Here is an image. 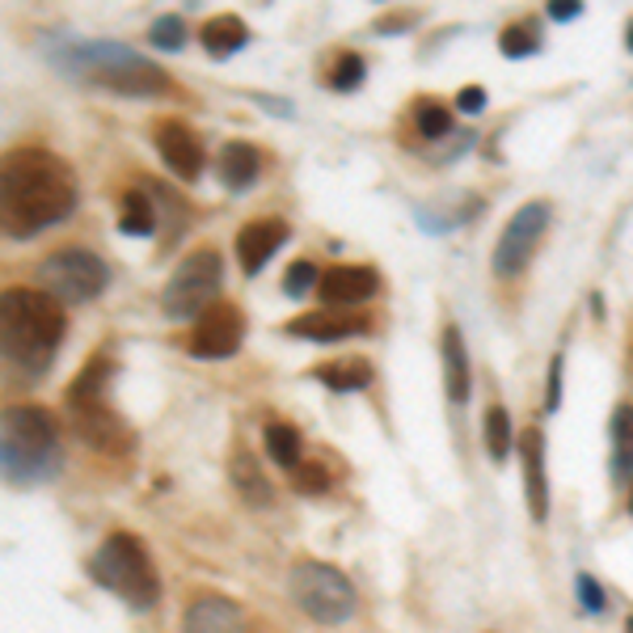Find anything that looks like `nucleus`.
Returning a JSON list of instances; mask_svg holds the SVG:
<instances>
[{"label":"nucleus","instance_id":"nucleus-1","mask_svg":"<svg viewBox=\"0 0 633 633\" xmlns=\"http://www.w3.org/2000/svg\"><path fill=\"white\" fill-rule=\"evenodd\" d=\"M76 207V177L68 161L47 149H18L0 177V220L9 241H25L43 228L68 220Z\"/></svg>","mask_w":633,"mask_h":633},{"label":"nucleus","instance_id":"nucleus-2","mask_svg":"<svg viewBox=\"0 0 633 633\" xmlns=\"http://www.w3.org/2000/svg\"><path fill=\"white\" fill-rule=\"evenodd\" d=\"M0 338L13 368H22L25 376H43L64 338V308L51 292L9 287L0 301Z\"/></svg>","mask_w":633,"mask_h":633},{"label":"nucleus","instance_id":"nucleus-3","mask_svg":"<svg viewBox=\"0 0 633 633\" xmlns=\"http://www.w3.org/2000/svg\"><path fill=\"white\" fill-rule=\"evenodd\" d=\"M110 376H114V363L110 354H94L80 376L68 384V418H73V430L98 452H127L131 448V430H127L123 414L110 405Z\"/></svg>","mask_w":633,"mask_h":633},{"label":"nucleus","instance_id":"nucleus-4","mask_svg":"<svg viewBox=\"0 0 633 633\" xmlns=\"http://www.w3.org/2000/svg\"><path fill=\"white\" fill-rule=\"evenodd\" d=\"M4 478L47 481L59 469V430L43 405H9L4 410Z\"/></svg>","mask_w":633,"mask_h":633},{"label":"nucleus","instance_id":"nucleus-5","mask_svg":"<svg viewBox=\"0 0 633 633\" xmlns=\"http://www.w3.org/2000/svg\"><path fill=\"white\" fill-rule=\"evenodd\" d=\"M89 570H94V579L106 591H114L131 608H152L156 596H161V582H156V570H152L149 561V549L131 532H110L101 541V549L94 554V561H89Z\"/></svg>","mask_w":633,"mask_h":633},{"label":"nucleus","instance_id":"nucleus-6","mask_svg":"<svg viewBox=\"0 0 633 633\" xmlns=\"http://www.w3.org/2000/svg\"><path fill=\"white\" fill-rule=\"evenodd\" d=\"M220 287H225V258L216 250H195L177 262V271L170 275V283H165L161 304H165V313L177 317V321H182V317H195V321H199L203 313L220 301Z\"/></svg>","mask_w":633,"mask_h":633},{"label":"nucleus","instance_id":"nucleus-7","mask_svg":"<svg viewBox=\"0 0 633 633\" xmlns=\"http://www.w3.org/2000/svg\"><path fill=\"white\" fill-rule=\"evenodd\" d=\"M292 600L321 625H342L354 612V587L342 570L326 561H296L292 566Z\"/></svg>","mask_w":633,"mask_h":633},{"label":"nucleus","instance_id":"nucleus-8","mask_svg":"<svg viewBox=\"0 0 633 633\" xmlns=\"http://www.w3.org/2000/svg\"><path fill=\"white\" fill-rule=\"evenodd\" d=\"M43 275V287L59 304H85V301H98L110 283V266L101 262L98 253L89 250H55L51 258H43L39 266Z\"/></svg>","mask_w":633,"mask_h":633},{"label":"nucleus","instance_id":"nucleus-9","mask_svg":"<svg viewBox=\"0 0 633 633\" xmlns=\"http://www.w3.org/2000/svg\"><path fill=\"white\" fill-rule=\"evenodd\" d=\"M549 220H554V211H549V203L545 199L524 203V207L506 220L503 232H499V245H494V258H490V262H494V275L499 279L524 275V266L532 262V253L541 245Z\"/></svg>","mask_w":633,"mask_h":633},{"label":"nucleus","instance_id":"nucleus-10","mask_svg":"<svg viewBox=\"0 0 633 633\" xmlns=\"http://www.w3.org/2000/svg\"><path fill=\"white\" fill-rule=\"evenodd\" d=\"M241 342H245V313L237 304L216 301L195 321V329L186 334L182 347L195 354V359H228V354L241 351Z\"/></svg>","mask_w":633,"mask_h":633},{"label":"nucleus","instance_id":"nucleus-11","mask_svg":"<svg viewBox=\"0 0 633 633\" xmlns=\"http://www.w3.org/2000/svg\"><path fill=\"white\" fill-rule=\"evenodd\" d=\"M152 140H156V152H161V161L174 170L182 182H195L203 170V140L190 131L186 123H177V119H161L156 131H152Z\"/></svg>","mask_w":633,"mask_h":633},{"label":"nucleus","instance_id":"nucleus-12","mask_svg":"<svg viewBox=\"0 0 633 633\" xmlns=\"http://www.w3.org/2000/svg\"><path fill=\"white\" fill-rule=\"evenodd\" d=\"M287 241V225L266 216V220H250V225L237 232V258H241V271L258 275L271 258L279 253V245Z\"/></svg>","mask_w":633,"mask_h":633},{"label":"nucleus","instance_id":"nucleus-13","mask_svg":"<svg viewBox=\"0 0 633 633\" xmlns=\"http://www.w3.org/2000/svg\"><path fill=\"white\" fill-rule=\"evenodd\" d=\"M321 301L342 308V304H363L380 292V275L372 266H329L321 271Z\"/></svg>","mask_w":633,"mask_h":633},{"label":"nucleus","instance_id":"nucleus-14","mask_svg":"<svg viewBox=\"0 0 633 633\" xmlns=\"http://www.w3.org/2000/svg\"><path fill=\"white\" fill-rule=\"evenodd\" d=\"M520 456H524V494H528V511L536 524H545V515H549V478H545V435H541V427L524 430Z\"/></svg>","mask_w":633,"mask_h":633},{"label":"nucleus","instance_id":"nucleus-15","mask_svg":"<svg viewBox=\"0 0 633 633\" xmlns=\"http://www.w3.org/2000/svg\"><path fill=\"white\" fill-rule=\"evenodd\" d=\"M363 329H368V321L347 313V308H317V313H304L296 321H287V334L308 338V342H342V338L363 334Z\"/></svg>","mask_w":633,"mask_h":633},{"label":"nucleus","instance_id":"nucleus-16","mask_svg":"<svg viewBox=\"0 0 633 633\" xmlns=\"http://www.w3.org/2000/svg\"><path fill=\"white\" fill-rule=\"evenodd\" d=\"M98 85H106V89H119V94H161V89H170V76L161 73L156 64H149V59H127V64H114V68H106V73L94 76Z\"/></svg>","mask_w":633,"mask_h":633},{"label":"nucleus","instance_id":"nucleus-17","mask_svg":"<svg viewBox=\"0 0 633 633\" xmlns=\"http://www.w3.org/2000/svg\"><path fill=\"white\" fill-rule=\"evenodd\" d=\"M216 165H220V182H225L228 190H250L253 182H258V174H262V156L245 140H228Z\"/></svg>","mask_w":633,"mask_h":633},{"label":"nucleus","instance_id":"nucleus-18","mask_svg":"<svg viewBox=\"0 0 633 633\" xmlns=\"http://www.w3.org/2000/svg\"><path fill=\"white\" fill-rule=\"evenodd\" d=\"M241 625V608L220 600V596H199L186 612V633H232Z\"/></svg>","mask_w":633,"mask_h":633},{"label":"nucleus","instance_id":"nucleus-19","mask_svg":"<svg viewBox=\"0 0 633 633\" xmlns=\"http://www.w3.org/2000/svg\"><path fill=\"white\" fill-rule=\"evenodd\" d=\"M313 376L321 380L326 389H334V393H354V389H368L376 372H372V363H368L363 354H342V359L321 363Z\"/></svg>","mask_w":633,"mask_h":633},{"label":"nucleus","instance_id":"nucleus-20","mask_svg":"<svg viewBox=\"0 0 633 633\" xmlns=\"http://www.w3.org/2000/svg\"><path fill=\"white\" fill-rule=\"evenodd\" d=\"M228 478H232L237 494H241L250 506L275 503V490H271V481L262 478V469H258V460H253L250 452H237L232 460H228Z\"/></svg>","mask_w":633,"mask_h":633},{"label":"nucleus","instance_id":"nucleus-21","mask_svg":"<svg viewBox=\"0 0 633 633\" xmlns=\"http://www.w3.org/2000/svg\"><path fill=\"white\" fill-rule=\"evenodd\" d=\"M444 384L456 405L469 402V354H465V338L456 326L444 329Z\"/></svg>","mask_w":633,"mask_h":633},{"label":"nucleus","instance_id":"nucleus-22","mask_svg":"<svg viewBox=\"0 0 633 633\" xmlns=\"http://www.w3.org/2000/svg\"><path fill=\"white\" fill-rule=\"evenodd\" d=\"M245 43H250V30H245V22L237 13H220V18H211V22L203 25V47H207V55H216V59L237 55Z\"/></svg>","mask_w":633,"mask_h":633},{"label":"nucleus","instance_id":"nucleus-23","mask_svg":"<svg viewBox=\"0 0 633 633\" xmlns=\"http://www.w3.org/2000/svg\"><path fill=\"white\" fill-rule=\"evenodd\" d=\"M612 478H633V405L621 402L612 410Z\"/></svg>","mask_w":633,"mask_h":633},{"label":"nucleus","instance_id":"nucleus-24","mask_svg":"<svg viewBox=\"0 0 633 633\" xmlns=\"http://www.w3.org/2000/svg\"><path fill=\"white\" fill-rule=\"evenodd\" d=\"M262 439H266V452H271V460H275L279 469H301V430L292 427V423H266V430H262Z\"/></svg>","mask_w":633,"mask_h":633},{"label":"nucleus","instance_id":"nucleus-25","mask_svg":"<svg viewBox=\"0 0 633 633\" xmlns=\"http://www.w3.org/2000/svg\"><path fill=\"white\" fill-rule=\"evenodd\" d=\"M156 228V207L144 190H127L123 195V207H119V232L127 237H152Z\"/></svg>","mask_w":633,"mask_h":633},{"label":"nucleus","instance_id":"nucleus-26","mask_svg":"<svg viewBox=\"0 0 633 633\" xmlns=\"http://www.w3.org/2000/svg\"><path fill=\"white\" fill-rule=\"evenodd\" d=\"M481 435H485V452H490V460L503 465L506 452H511V418H506L503 405H490V410H485Z\"/></svg>","mask_w":633,"mask_h":633},{"label":"nucleus","instance_id":"nucleus-27","mask_svg":"<svg viewBox=\"0 0 633 633\" xmlns=\"http://www.w3.org/2000/svg\"><path fill=\"white\" fill-rule=\"evenodd\" d=\"M414 119H418V131H423V140H444V135L452 131V110H448V106H439L435 98L418 101Z\"/></svg>","mask_w":633,"mask_h":633},{"label":"nucleus","instance_id":"nucleus-28","mask_svg":"<svg viewBox=\"0 0 633 633\" xmlns=\"http://www.w3.org/2000/svg\"><path fill=\"white\" fill-rule=\"evenodd\" d=\"M499 47H503L506 59H524V55L541 51V34H536V25H506Z\"/></svg>","mask_w":633,"mask_h":633},{"label":"nucleus","instance_id":"nucleus-29","mask_svg":"<svg viewBox=\"0 0 633 633\" xmlns=\"http://www.w3.org/2000/svg\"><path fill=\"white\" fill-rule=\"evenodd\" d=\"M152 47L161 51H182V43H186V22L177 18V13H165V18H156L149 30Z\"/></svg>","mask_w":633,"mask_h":633},{"label":"nucleus","instance_id":"nucleus-30","mask_svg":"<svg viewBox=\"0 0 633 633\" xmlns=\"http://www.w3.org/2000/svg\"><path fill=\"white\" fill-rule=\"evenodd\" d=\"M363 85V59L347 51V55H338V64H334V73H329V89H338V94H351Z\"/></svg>","mask_w":633,"mask_h":633},{"label":"nucleus","instance_id":"nucleus-31","mask_svg":"<svg viewBox=\"0 0 633 633\" xmlns=\"http://www.w3.org/2000/svg\"><path fill=\"white\" fill-rule=\"evenodd\" d=\"M317 283H321V271L301 258V262H292V266H287V275H283V292H287L292 301H301L304 292H308V287H317Z\"/></svg>","mask_w":633,"mask_h":633},{"label":"nucleus","instance_id":"nucleus-32","mask_svg":"<svg viewBox=\"0 0 633 633\" xmlns=\"http://www.w3.org/2000/svg\"><path fill=\"white\" fill-rule=\"evenodd\" d=\"M292 481H296V490H301V494H326V490H329V469L321 465V460H313V465H301Z\"/></svg>","mask_w":633,"mask_h":633},{"label":"nucleus","instance_id":"nucleus-33","mask_svg":"<svg viewBox=\"0 0 633 633\" xmlns=\"http://www.w3.org/2000/svg\"><path fill=\"white\" fill-rule=\"evenodd\" d=\"M575 591H579V604L587 608L591 616L604 612V587L591 579V575H579V579H575Z\"/></svg>","mask_w":633,"mask_h":633},{"label":"nucleus","instance_id":"nucleus-34","mask_svg":"<svg viewBox=\"0 0 633 633\" xmlns=\"http://www.w3.org/2000/svg\"><path fill=\"white\" fill-rule=\"evenodd\" d=\"M561 405V354L549 359V389H545V414H557Z\"/></svg>","mask_w":633,"mask_h":633},{"label":"nucleus","instance_id":"nucleus-35","mask_svg":"<svg viewBox=\"0 0 633 633\" xmlns=\"http://www.w3.org/2000/svg\"><path fill=\"white\" fill-rule=\"evenodd\" d=\"M456 106H460L465 114H478L481 106H485V89H481V85H469V89H460V98H456Z\"/></svg>","mask_w":633,"mask_h":633},{"label":"nucleus","instance_id":"nucleus-36","mask_svg":"<svg viewBox=\"0 0 633 633\" xmlns=\"http://www.w3.org/2000/svg\"><path fill=\"white\" fill-rule=\"evenodd\" d=\"M579 13H582L579 0H554V4H549V18H554V22H575Z\"/></svg>","mask_w":633,"mask_h":633},{"label":"nucleus","instance_id":"nucleus-37","mask_svg":"<svg viewBox=\"0 0 633 633\" xmlns=\"http://www.w3.org/2000/svg\"><path fill=\"white\" fill-rule=\"evenodd\" d=\"M625 47L633 51V18H630V30H625Z\"/></svg>","mask_w":633,"mask_h":633},{"label":"nucleus","instance_id":"nucleus-38","mask_svg":"<svg viewBox=\"0 0 633 633\" xmlns=\"http://www.w3.org/2000/svg\"><path fill=\"white\" fill-rule=\"evenodd\" d=\"M625 633H633V616H630V621H625Z\"/></svg>","mask_w":633,"mask_h":633},{"label":"nucleus","instance_id":"nucleus-39","mask_svg":"<svg viewBox=\"0 0 633 633\" xmlns=\"http://www.w3.org/2000/svg\"><path fill=\"white\" fill-rule=\"evenodd\" d=\"M630 368H633V354H630Z\"/></svg>","mask_w":633,"mask_h":633},{"label":"nucleus","instance_id":"nucleus-40","mask_svg":"<svg viewBox=\"0 0 633 633\" xmlns=\"http://www.w3.org/2000/svg\"><path fill=\"white\" fill-rule=\"evenodd\" d=\"M630 506H633V494H630Z\"/></svg>","mask_w":633,"mask_h":633}]
</instances>
